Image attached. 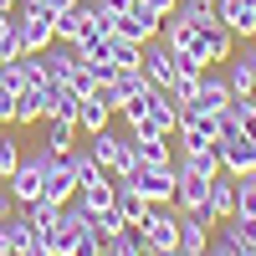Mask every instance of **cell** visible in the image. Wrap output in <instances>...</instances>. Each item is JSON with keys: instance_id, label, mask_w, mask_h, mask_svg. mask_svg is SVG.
<instances>
[{"instance_id": "7", "label": "cell", "mask_w": 256, "mask_h": 256, "mask_svg": "<svg viewBox=\"0 0 256 256\" xmlns=\"http://www.w3.org/2000/svg\"><path fill=\"white\" fill-rule=\"evenodd\" d=\"M52 98H56V82H46V77H36L26 92H16V128L41 123V118L52 113Z\"/></svg>"}, {"instance_id": "1", "label": "cell", "mask_w": 256, "mask_h": 256, "mask_svg": "<svg viewBox=\"0 0 256 256\" xmlns=\"http://www.w3.org/2000/svg\"><path fill=\"white\" fill-rule=\"evenodd\" d=\"M92 154V164L102 169V174H113V180H123V174H134L138 169V159H134V144H128L123 134H113V128H102V134H88V144H82Z\"/></svg>"}, {"instance_id": "19", "label": "cell", "mask_w": 256, "mask_h": 256, "mask_svg": "<svg viewBox=\"0 0 256 256\" xmlns=\"http://www.w3.org/2000/svg\"><path fill=\"white\" fill-rule=\"evenodd\" d=\"M36 246H41V236L31 230L26 210H20V216H10V220H6V251H10V256H26V251H36Z\"/></svg>"}, {"instance_id": "29", "label": "cell", "mask_w": 256, "mask_h": 256, "mask_svg": "<svg viewBox=\"0 0 256 256\" xmlns=\"http://www.w3.org/2000/svg\"><path fill=\"white\" fill-rule=\"evenodd\" d=\"M77 102H82V98L67 88V82H56V98H52V113H46V118H77Z\"/></svg>"}, {"instance_id": "21", "label": "cell", "mask_w": 256, "mask_h": 256, "mask_svg": "<svg viewBox=\"0 0 256 256\" xmlns=\"http://www.w3.org/2000/svg\"><path fill=\"white\" fill-rule=\"evenodd\" d=\"M41 144H46L52 154H67V148L77 144V118H46V134H41Z\"/></svg>"}, {"instance_id": "3", "label": "cell", "mask_w": 256, "mask_h": 256, "mask_svg": "<svg viewBox=\"0 0 256 256\" xmlns=\"http://www.w3.org/2000/svg\"><path fill=\"white\" fill-rule=\"evenodd\" d=\"M134 230H138L144 251H174L180 246V205H148Z\"/></svg>"}, {"instance_id": "13", "label": "cell", "mask_w": 256, "mask_h": 256, "mask_svg": "<svg viewBox=\"0 0 256 256\" xmlns=\"http://www.w3.org/2000/svg\"><path fill=\"white\" fill-rule=\"evenodd\" d=\"M216 16L236 31V41L256 36V0H216Z\"/></svg>"}, {"instance_id": "39", "label": "cell", "mask_w": 256, "mask_h": 256, "mask_svg": "<svg viewBox=\"0 0 256 256\" xmlns=\"http://www.w3.org/2000/svg\"><path fill=\"white\" fill-rule=\"evenodd\" d=\"M246 56H251V62H256V36H251V41H246Z\"/></svg>"}, {"instance_id": "25", "label": "cell", "mask_w": 256, "mask_h": 256, "mask_svg": "<svg viewBox=\"0 0 256 256\" xmlns=\"http://www.w3.org/2000/svg\"><path fill=\"white\" fill-rule=\"evenodd\" d=\"M164 92L174 98L180 108H184V102H195V92H200V72H174V82H169Z\"/></svg>"}, {"instance_id": "9", "label": "cell", "mask_w": 256, "mask_h": 256, "mask_svg": "<svg viewBox=\"0 0 256 256\" xmlns=\"http://www.w3.org/2000/svg\"><path fill=\"white\" fill-rule=\"evenodd\" d=\"M216 154H220V169L226 174H251L256 169V138L251 134H230V138H216Z\"/></svg>"}, {"instance_id": "18", "label": "cell", "mask_w": 256, "mask_h": 256, "mask_svg": "<svg viewBox=\"0 0 256 256\" xmlns=\"http://www.w3.org/2000/svg\"><path fill=\"white\" fill-rule=\"evenodd\" d=\"M113 195H118V180H113V174H98V180H88V184H77V205L92 210V216H102V210L113 205Z\"/></svg>"}, {"instance_id": "5", "label": "cell", "mask_w": 256, "mask_h": 256, "mask_svg": "<svg viewBox=\"0 0 256 256\" xmlns=\"http://www.w3.org/2000/svg\"><path fill=\"white\" fill-rule=\"evenodd\" d=\"M123 184H134L148 205H174V164H138L134 174H123Z\"/></svg>"}, {"instance_id": "20", "label": "cell", "mask_w": 256, "mask_h": 256, "mask_svg": "<svg viewBox=\"0 0 256 256\" xmlns=\"http://www.w3.org/2000/svg\"><path fill=\"white\" fill-rule=\"evenodd\" d=\"M82 31H92V6H82V0H77L72 10L56 16V41H77Z\"/></svg>"}, {"instance_id": "41", "label": "cell", "mask_w": 256, "mask_h": 256, "mask_svg": "<svg viewBox=\"0 0 256 256\" xmlns=\"http://www.w3.org/2000/svg\"><path fill=\"white\" fill-rule=\"evenodd\" d=\"M246 108H251V113H256V92H251V98H246Z\"/></svg>"}, {"instance_id": "23", "label": "cell", "mask_w": 256, "mask_h": 256, "mask_svg": "<svg viewBox=\"0 0 256 256\" xmlns=\"http://www.w3.org/2000/svg\"><path fill=\"white\" fill-rule=\"evenodd\" d=\"M92 26H98L102 36H118V26H123V6H118V0H92Z\"/></svg>"}, {"instance_id": "2", "label": "cell", "mask_w": 256, "mask_h": 256, "mask_svg": "<svg viewBox=\"0 0 256 256\" xmlns=\"http://www.w3.org/2000/svg\"><path fill=\"white\" fill-rule=\"evenodd\" d=\"M16 36H20V52H41L56 41V16L41 6V0H20L16 6Z\"/></svg>"}, {"instance_id": "27", "label": "cell", "mask_w": 256, "mask_h": 256, "mask_svg": "<svg viewBox=\"0 0 256 256\" xmlns=\"http://www.w3.org/2000/svg\"><path fill=\"white\" fill-rule=\"evenodd\" d=\"M236 216H256V169L236 180Z\"/></svg>"}, {"instance_id": "40", "label": "cell", "mask_w": 256, "mask_h": 256, "mask_svg": "<svg viewBox=\"0 0 256 256\" xmlns=\"http://www.w3.org/2000/svg\"><path fill=\"white\" fill-rule=\"evenodd\" d=\"M16 6H20V0H0V10H16Z\"/></svg>"}, {"instance_id": "16", "label": "cell", "mask_w": 256, "mask_h": 256, "mask_svg": "<svg viewBox=\"0 0 256 256\" xmlns=\"http://www.w3.org/2000/svg\"><path fill=\"white\" fill-rule=\"evenodd\" d=\"M102 128H113V102L102 92H92L77 102V134H102Z\"/></svg>"}, {"instance_id": "17", "label": "cell", "mask_w": 256, "mask_h": 256, "mask_svg": "<svg viewBox=\"0 0 256 256\" xmlns=\"http://www.w3.org/2000/svg\"><path fill=\"white\" fill-rule=\"evenodd\" d=\"M205 210H210V216H216V220H230V216H236V174H226V169H220V174L210 180V195H205Z\"/></svg>"}, {"instance_id": "22", "label": "cell", "mask_w": 256, "mask_h": 256, "mask_svg": "<svg viewBox=\"0 0 256 256\" xmlns=\"http://www.w3.org/2000/svg\"><path fill=\"white\" fill-rule=\"evenodd\" d=\"M113 210H118V216H123L128 226H138V220H144V210H148V200L138 195L134 184H123V180H118V195H113Z\"/></svg>"}, {"instance_id": "43", "label": "cell", "mask_w": 256, "mask_h": 256, "mask_svg": "<svg viewBox=\"0 0 256 256\" xmlns=\"http://www.w3.org/2000/svg\"><path fill=\"white\" fill-rule=\"evenodd\" d=\"M205 256H210V251H205Z\"/></svg>"}, {"instance_id": "8", "label": "cell", "mask_w": 256, "mask_h": 256, "mask_svg": "<svg viewBox=\"0 0 256 256\" xmlns=\"http://www.w3.org/2000/svg\"><path fill=\"white\" fill-rule=\"evenodd\" d=\"M138 72L148 77V88H169V82H174V46H169L164 36L144 41V62H138Z\"/></svg>"}, {"instance_id": "12", "label": "cell", "mask_w": 256, "mask_h": 256, "mask_svg": "<svg viewBox=\"0 0 256 256\" xmlns=\"http://www.w3.org/2000/svg\"><path fill=\"white\" fill-rule=\"evenodd\" d=\"M41 200H46V205H56V210L77 200V174H72V164H67V159H56V164H52L46 184H41Z\"/></svg>"}, {"instance_id": "30", "label": "cell", "mask_w": 256, "mask_h": 256, "mask_svg": "<svg viewBox=\"0 0 256 256\" xmlns=\"http://www.w3.org/2000/svg\"><path fill=\"white\" fill-rule=\"evenodd\" d=\"M26 220H31V230H36V236H46V226L56 220V205H46V200H31V205H26Z\"/></svg>"}, {"instance_id": "10", "label": "cell", "mask_w": 256, "mask_h": 256, "mask_svg": "<svg viewBox=\"0 0 256 256\" xmlns=\"http://www.w3.org/2000/svg\"><path fill=\"white\" fill-rule=\"evenodd\" d=\"M159 20H164V16H159L154 6H144V0H128L118 36H123V41H138V46H144V41H154V36H159Z\"/></svg>"}, {"instance_id": "38", "label": "cell", "mask_w": 256, "mask_h": 256, "mask_svg": "<svg viewBox=\"0 0 256 256\" xmlns=\"http://www.w3.org/2000/svg\"><path fill=\"white\" fill-rule=\"evenodd\" d=\"M41 6H46L52 16H62V10H72V6H77V0H41Z\"/></svg>"}, {"instance_id": "14", "label": "cell", "mask_w": 256, "mask_h": 256, "mask_svg": "<svg viewBox=\"0 0 256 256\" xmlns=\"http://www.w3.org/2000/svg\"><path fill=\"white\" fill-rule=\"evenodd\" d=\"M174 205L180 210H205V195H210V174H195V169H180L174 164Z\"/></svg>"}, {"instance_id": "36", "label": "cell", "mask_w": 256, "mask_h": 256, "mask_svg": "<svg viewBox=\"0 0 256 256\" xmlns=\"http://www.w3.org/2000/svg\"><path fill=\"white\" fill-rule=\"evenodd\" d=\"M10 123H16V98L0 88V128H10Z\"/></svg>"}, {"instance_id": "11", "label": "cell", "mask_w": 256, "mask_h": 256, "mask_svg": "<svg viewBox=\"0 0 256 256\" xmlns=\"http://www.w3.org/2000/svg\"><path fill=\"white\" fill-rule=\"evenodd\" d=\"M230 102H236V98H230V82H226V72H200V92H195V108L200 113H210V118H216V113H226L230 108Z\"/></svg>"}, {"instance_id": "15", "label": "cell", "mask_w": 256, "mask_h": 256, "mask_svg": "<svg viewBox=\"0 0 256 256\" xmlns=\"http://www.w3.org/2000/svg\"><path fill=\"white\" fill-rule=\"evenodd\" d=\"M226 82H230V98H241V102L256 92V62L246 56V46L226 56Z\"/></svg>"}, {"instance_id": "28", "label": "cell", "mask_w": 256, "mask_h": 256, "mask_svg": "<svg viewBox=\"0 0 256 256\" xmlns=\"http://www.w3.org/2000/svg\"><path fill=\"white\" fill-rule=\"evenodd\" d=\"M16 164H20V138H10L6 128H0V180H10Z\"/></svg>"}, {"instance_id": "37", "label": "cell", "mask_w": 256, "mask_h": 256, "mask_svg": "<svg viewBox=\"0 0 256 256\" xmlns=\"http://www.w3.org/2000/svg\"><path fill=\"white\" fill-rule=\"evenodd\" d=\"M144 6H154L159 16H174V6H180V0H144Z\"/></svg>"}, {"instance_id": "4", "label": "cell", "mask_w": 256, "mask_h": 256, "mask_svg": "<svg viewBox=\"0 0 256 256\" xmlns=\"http://www.w3.org/2000/svg\"><path fill=\"white\" fill-rule=\"evenodd\" d=\"M180 52L200 56L205 67H216V62H226L230 52H236V31H230L226 20H210V26H195V31H190V41H184Z\"/></svg>"}, {"instance_id": "6", "label": "cell", "mask_w": 256, "mask_h": 256, "mask_svg": "<svg viewBox=\"0 0 256 256\" xmlns=\"http://www.w3.org/2000/svg\"><path fill=\"white\" fill-rule=\"evenodd\" d=\"M31 56H36V67H41L46 82H72V72L82 67V56H77L72 41H52V46H41V52H31Z\"/></svg>"}, {"instance_id": "34", "label": "cell", "mask_w": 256, "mask_h": 256, "mask_svg": "<svg viewBox=\"0 0 256 256\" xmlns=\"http://www.w3.org/2000/svg\"><path fill=\"white\" fill-rule=\"evenodd\" d=\"M92 230H98V236H102V241H108V236H118V230H128V220H123V216H118V210L108 205V210H102V216H98V226H92Z\"/></svg>"}, {"instance_id": "24", "label": "cell", "mask_w": 256, "mask_h": 256, "mask_svg": "<svg viewBox=\"0 0 256 256\" xmlns=\"http://www.w3.org/2000/svg\"><path fill=\"white\" fill-rule=\"evenodd\" d=\"M102 256H144L138 230L128 226V230H118V236H108V241H102Z\"/></svg>"}, {"instance_id": "33", "label": "cell", "mask_w": 256, "mask_h": 256, "mask_svg": "<svg viewBox=\"0 0 256 256\" xmlns=\"http://www.w3.org/2000/svg\"><path fill=\"white\" fill-rule=\"evenodd\" d=\"M67 88H72L77 98H92V92H98V77H92V67H88V62H82V67L72 72V82H67Z\"/></svg>"}, {"instance_id": "32", "label": "cell", "mask_w": 256, "mask_h": 256, "mask_svg": "<svg viewBox=\"0 0 256 256\" xmlns=\"http://www.w3.org/2000/svg\"><path fill=\"white\" fill-rule=\"evenodd\" d=\"M148 92H154V88H148ZM148 92H144V98H128V102H118V118H123L128 128L148 118Z\"/></svg>"}, {"instance_id": "26", "label": "cell", "mask_w": 256, "mask_h": 256, "mask_svg": "<svg viewBox=\"0 0 256 256\" xmlns=\"http://www.w3.org/2000/svg\"><path fill=\"white\" fill-rule=\"evenodd\" d=\"M20 56V36H16V10H0V62Z\"/></svg>"}, {"instance_id": "35", "label": "cell", "mask_w": 256, "mask_h": 256, "mask_svg": "<svg viewBox=\"0 0 256 256\" xmlns=\"http://www.w3.org/2000/svg\"><path fill=\"white\" fill-rule=\"evenodd\" d=\"M72 256H102V236H98V230H82V241H77Z\"/></svg>"}, {"instance_id": "42", "label": "cell", "mask_w": 256, "mask_h": 256, "mask_svg": "<svg viewBox=\"0 0 256 256\" xmlns=\"http://www.w3.org/2000/svg\"><path fill=\"white\" fill-rule=\"evenodd\" d=\"M0 256H10V251H6V246H0Z\"/></svg>"}, {"instance_id": "31", "label": "cell", "mask_w": 256, "mask_h": 256, "mask_svg": "<svg viewBox=\"0 0 256 256\" xmlns=\"http://www.w3.org/2000/svg\"><path fill=\"white\" fill-rule=\"evenodd\" d=\"M113 62H118V67H138V62H144V46H138V41L113 36Z\"/></svg>"}]
</instances>
